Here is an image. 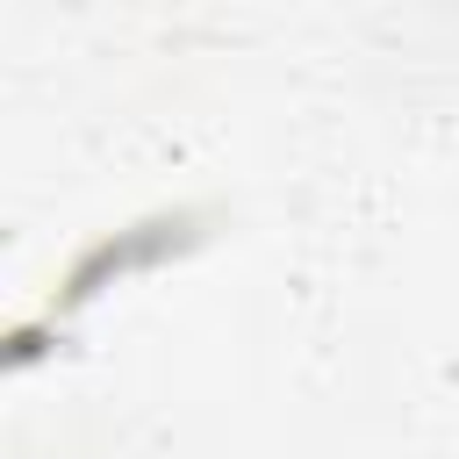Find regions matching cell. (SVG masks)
I'll return each mask as SVG.
<instances>
[{"instance_id": "1", "label": "cell", "mask_w": 459, "mask_h": 459, "mask_svg": "<svg viewBox=\"0 0 459 459\" xmlns=\"http://www.w3.org/2000/svg\"><path fill=\"white\" fill-rule=\"evenodd\" d=\"M194 237H201V215H194V208H179V215H151V222H136V230H115V237H100L93 251H79V258H72L57 308H79V301H93V294H100V287H115L122 273H143V265H158V258L186 251Z\"/></svg>"}]
</instances>
